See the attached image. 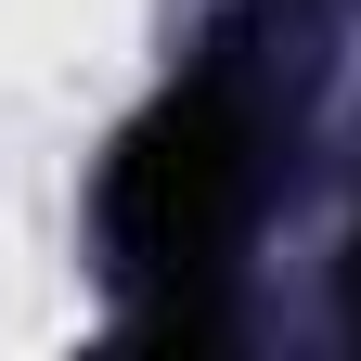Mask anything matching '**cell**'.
I'll return each instance as SVG.
<instances>
[{"instance_id": "obj_1", "label": "cell", "mask_w": 361, "mask_h": 361, "mask_svg": "<svg viewBox=\"0 0 361 361\" xmlns=\"http://www.w3.org/2000/svg\"><path fill=\"white\" fill-rule=\"evenodd\" d=\"M245 194H258V129L233 78H180L104 155V245L155 297V336H207V284L245 233Z\"/></svg>"}, {"instance_id": "obj_2", "label": "cell", "mask_w": 361, "mask_h": 361, "mask_svg": "<svg viewBox=\"0 0 361 361\" xmlns=\"http://www.w3.org/2000/svg\"><path fill=\"white\" fill-rule=\"evenodd\" d=\"M348 323H361V233H348Z\"/></svg>"}]
</instances>
